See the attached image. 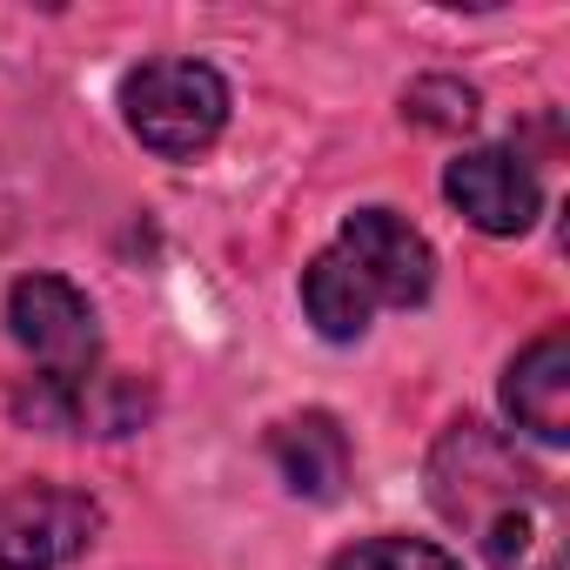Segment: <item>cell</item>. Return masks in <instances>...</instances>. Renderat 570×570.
<instances>
[{"label":"cell","instance_id":"1","mask_svg":"<svg viewBox=\"0 0 570 570\" xmlns=\"http://www.w3.org/2000/svg\"><path fill=\"white\" fill-rule=\"evenodd\" d=\"M430 503L450 530H463L490 570H563L570 523L563 490L490 423L456 416L423 463Z\"/></svg>","mask_w":570,"mask_h":570},{"label":"cell","instance_id":"3","mask_svg":"<svg viewBox=\"0 0 570 570\" xmlns=\"http://www.w3.org/2000/svg\"><path fill=\"white\" fill-rule=\"evenodd\" d=\"M8 336L41 363V383H88L101 370V323L95 303L75 289L68 275H21L8 289Z\"/></svg>","mask_w":570,"mask_h":570},{"label":"cell","instance_id":"9","mask_svg":"<svg viewBox=\"0 0 570 570\" xmlns=\"http://www.w3.org/2000/svg\"><path fill=\"white\" fill-rule=\"evenodd\" d=\"M268 456L282 470L296 497L309 503H336L350 490V470H356V450H350V430L330 416V410H303V416H282L268 430Z\"/></svg>","mask_w":570,"mask_h":570},{"label":"cell","instance_id":"10","mask_svg":"<svg viewBox=\"0 0 570 570\" xmlns=\"http://www.w3.org/2000/svg\"><path fill=\"white\" fill-rule=\"evenodd\" d=\"M303 316H309L316 336H330V343H363V336H370V316H376V296H370V282H363L336 248H323V255L303 268Z\"/></svg>","mask_w":570,"mask_h":570},{"label":"cell","instance_id":"7","mask_svg":"<svg viewBox=\"0 0 570 570\" xmlns=\"http://www.w3.org/2000/svg\"><path fill=\"white\" fill-rule=\"evenodd\" d=\"M443 195L483 235H523L543 215V181L517 148H463L443 168Z\"/></svg>","mask_w":570,"mask_h":570},{"label":"cell","instance_id":"12","mask_svg":"<svg viewBox=\"0 0 570 570\" xmlns=\"http://www.w3.org/2000/svg\"><path fill=\"white\" fill-rule=\"evenodd\" d=\"M403 115L416 128H436V135H463L476 121V88L456 81V75H423L403 88Z\"/></svg>","mask_w":570,"mask_h":570},{"label":"cell","instance_id":"8","mask_svg":"<svg viewBox=\"0 0 570 570\" xmlns=\"http://www.w3.org/2000/svg\"><path fill=\"white\" fill-rule=\"evenodd\" d=\"M503 416L537 436V443H570V343L563 330H543L530 350L510 356L503 370Z\"/></svg>","mask_w":570,"mask_h":570},{"label":"cell","instance_id":"5","mask_svg":"<svg viewBox=\"0 0 570 570\" xmlns=\"http://www.w3.org/2000/svg\"><path fill=\"white\" fill-rule=\"evenodd\" d=\"M330 248L370 282L376 309H416L436 289V248L396 208H356V215H343V228H336Z\"/></svg>","mask_w":570,"mask_h":570},{"label":"cell","instance_id":"4","mask_svg":"<svg viewBox=\"0 0 570 570\" xmlns=\"http://www.w3.org/2000/svg\"><path fill=\"white\" fill-rule=\"evenodd\" d=\"M101 503L75 483H8L0 490V570H68L101 537Z\"/></svg>","mask_w":570,"mask_h":570},{"label":"cell","instance_id":"11","mask_svg":"<svg viewBox=\"0 0 570 570\" xmlns=\"http://www.w3.org/2000/svg\"><path fill=\"white\" fill-rule=\"evenodd\" d=\"M330 570H463V563L423 537H356L330 557Z\"/></svg>","mask_w":570,"mask_h":570},{"label":"cell","instance_id":"2","mask_svg":"<svg viewBox=\"0 0 570 570\" xmlns=\"http://www.w3.org/2000/svg\"><path fill=\"white\" fill-rule=\"evenodd\" d=\"M121 121L128 135L161 155V161H195L222 141L228 128V81L208 61L168 55V61H141L121 81Z\"/></svg>","mask_w":570,"mask_h":570},{"label":"cell","instance_id":"6","mask_svg":"<svg viewBox=\"0 0 570 570\" xmlns=\"http://www.w3.org/2000/svg\"><path fill=\"white\" fill-rule=\"evenodd\" d=\"M8 410L28 423V430H81V436H135L148 416H155V390L141 376H121V370H95L88 383H21L8 396Z\"/></svg>","mask_w":570,"mask_h":570}]
</instances>
